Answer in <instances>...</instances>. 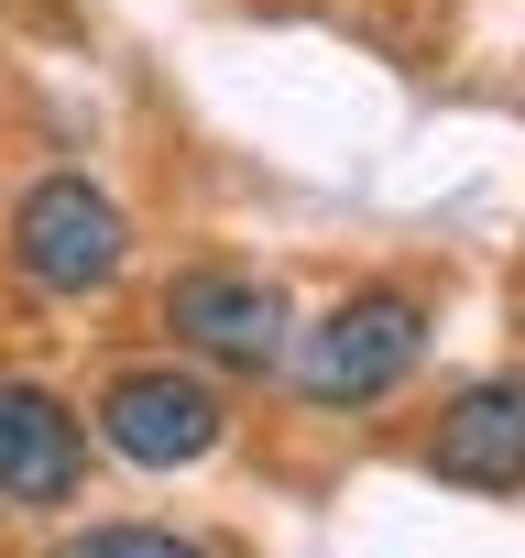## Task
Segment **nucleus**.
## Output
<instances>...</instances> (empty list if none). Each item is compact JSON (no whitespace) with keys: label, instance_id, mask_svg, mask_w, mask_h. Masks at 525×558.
Listing matches in <instances>:
<instances>
[{"label":"nucleus","instance_id":"nucleus-1","mask_svg":"<svg viewBox=\"0 0 525 558\" xmlns=\"http://www.w3.org/2000/svg\"><path fill=\"white\" fill-rule=\"evenodd\" d=\"M416 351H427V307L405 296V286H362V296H340L318 329H296V395L307 405H383L405 373H416Z\"/></svg>","mask_w":525,"mask_h":558},{"label":"nucleus","instance_id":"nucleus-2","mask_svg":"<svg viewBox=\"0 0 525 558\" xmlns=\"http://www.w3.org/2000/svg\"><path fill=\"white\" fill-rule=\"evenodd\" d=\"M12 263H23L34 296H110L121 263H132V219L88 175H34L12 208Z\"/></svg>","mask_w":525,"mask_h":558},{"label":"nucleus","instance_id":"nucleus-3","mask_svg":"<svg viewBox=\"0 0 525 558\" xmlns=\"http://www.w3.org/2000/svg\"><path fill=\"white\" fill-rule=\"evenodd\" d=\"M164 329H175V351H197L219 373H274L296 351L285 296L262 286V274H241V263H186L164 286Z\"/></svg>","mask_w":525,"mask_h":558},{"label":"nucleus","instance_id":"nucleus-4","mask_svg":"<svg viewBox=\"0 0 525 558\" xmlns=\"http://www.w3.org/2000/svg\"><path fill=\"white\" fill-rule=\"evenodd\" d=\"M99 438L132 460V471H197L219 438H230V405L208 373H175V362H143L99 395Z\"/></svg>","mask_w":525,"mask_h":558},{"label":"nucleus","instance_id":"nucleus-5","mask_svg":"<svg viewBox=\"0 0 525 558\" xmlns=\"http://www.w3.org/2000/svg\"><path fill=\"white\" fill-rule=\"evenodd\" d=\"M427 471L449 493H525V373H481L438 405Z\"/></svg>","mask_w":525,"mask_h":558},{"label":"nucleus","instance_id":"nucleus-6","mask_svg":"<svg viewBox=\"0 0 525 558\" xmlns=\"http://www.w3.org/2000/svg\"><path fill=\"white\" fill-rule=\"evenodd\" d=\"M77 482H88V427L66 416V395L0 384V504L56 514V504H77Z\"/></svg>","mask_w":525,"mask_h":558},{"label":"nucleus","instance_id":"nucleus-7","mask_svg":"<svg viewBox=\"0 0 525 558\" xmlns=\"http://www.w3.org/2000/svg\"><path fill=\"white\" fill-rule=\"evenodd\" d=\"M56 558H208V547H186V536H164V525H88V536H66Z\"/></svg>","mask_w":525,"mask_h":558}]
</instances>
